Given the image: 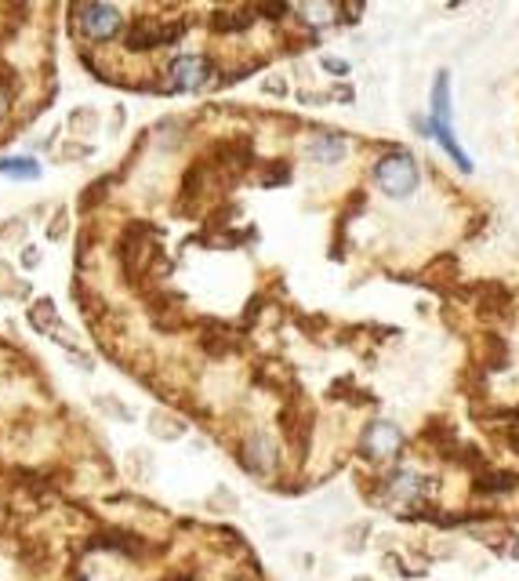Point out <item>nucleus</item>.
<instances>
[{
	"instance_id": "obj_1",
	"label": "nucleus",
	"mask_w": 519,
	"mask_h": 581,
	"mask_svg": "<svg viewBox=\"0 0 519 581\" xmlns=\"http://www.w3.org/2000/svg\"><path fill=\"white\" fill-rule=\"evenodd\" d=\"M451 124H454V113H451V73L440 69V73H436V87H432V135H436V142L451 153V160H454L462 171H473V160L458 149V138H454Z\"/></svg>"
},
{
	"instance_id": "obj_4",
	"label": "nucleus",
	"mask_w": 519,
	"mask_h": 581,
	"mask_svg": "<svg viewBox=\"0 0 519 581\" xmlns=\"http://www.w3.org/2000/svg\"><path fill=\"white\" fill-rule=\"evenodd\" d=\"M345 138L341 135H316L312 138V146H309V153H312V160H320V164H338L341 157H345Z\"/></svg>"
},
{
	"instance_id": "obj_5",
	"label": "nucleus",
	"mask_w": 519,
	"mask_h": 581,
	"mask_svg": "<svg viewBox=\"0 0 519 581\" xmlns=\"http://www.w3.org/2000/svg\"><path fill=\"white\" fill-rule=\"evenodd\" d=\"M0 171H11L15 178H36L40 175L36 160H22V157H0Z\"/></svg>"
},
{
	"instance_id": "obj_2",
	"label": "nucleus",
	"mask_w": 519,
	"mask_h": 581,
	"mask_svg": "<svg viewBox=\"0 0 519 581\" xmlns=\"http://www.w3.org/2000/svg\"><path fill=\"white\" fill-rule=\"evenodd\" d=\"M374 182L385 197L392 200H403L418 189V164L407 157V153H389L374 164Z\"/></svg>"
},
{
	"instance_id": "obj_3",
	"label": "nucleus",
	"mask_w": 519,
	"mask_h": 581,
	"mask_svg": "<svg viewBox=\"0 0 519 581\" xmlns=\"http://www.w3.org/2000/svg\"><path fill=\"white\" fill-rule=\"evenodd\" d=\"M76 25H80V33H84L87 40L106 44V40H113V36L124 33V15H120V7L109 4V0H87V4H80V11H76Z\"/></svg>"
}]
</instances>
